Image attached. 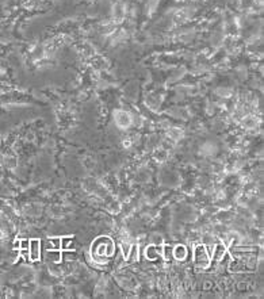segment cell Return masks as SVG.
<instances>
[{
  "label": "cell",
  "mask_w": 264,
  "mask_h": 299,
  "mask_svg": "<svg viewBox=\"0 0 264 299\" xmlns=\"http://www.w3.org/2000/svg\"><path fill=\"white\" fill-rule=\"evenodd\" d=\"M128 257H129V261H130V262L136 261V259H137V246L136 245L131 246V251H129ZM128 257H126V259H128Z\"/></svg>",
  "instance_id": "8992f818"
},
{
  "label": "cell",
  "mask_w": 264,
  "mask_h": 299,
  "mask_svg": "<svg viewBox=\"0 0 264 299\" xmlns=\"http://www.w3.org/2000/svg\"><path fill=\"white\" fill-rule=\"evenodd\" d=\"M49 244H51V245H54L53 249H60V245H61V240L60 238H51L50 241H49Z\"/></svg>",
  "instance_id": "9c48e42d"
},
{
  "label": "cell",
  "mask_w": 264,
  "mask_h": 299,
  "mask_svg": "<svg viewBox=\"0 0 264 299\" xmlns=\"http://www.w3.org/2000/svg\"><path fill=\"white\" fill-rule=\"evenodd\" d=\"M224 248H222V245H218V246H217V249H216V254H214V257H216V259H219V257H221V254L222 253H224Z\"/></svg>",
  "instance_id": "30bf717a"
},
{
  "label": "cell",
  "mask_w": 264,
  "mask_h": 299,
  "mask_svg": "<svg viewBox=\"0 0 264 299\" xmlns=\"http://www.w3.org/2000/svg\"><path fill=\"white\" fill-rule=\"evenodd\" d=\"M195 262L198 267H202V268L210 264V257H209V253L204 246L201 245L195 249Z\"/></svg>",
  "instance_id": "7a4b0ae2"
},
{
  "label": "cell",
  "mask_w": 264,
  "mask_h": 299,
  "mask_svg": "<svg viewBox=\"0 0 264 299\" xmlns=\"http://www.w3.org/2000/svg\"><path fill=\"white\" fill-rule=\"evenodd\" d=\"M22 246H23V248H27V246H28V242H27V241H23V242H22Z\"/></svg>",
  "instance_id": "7c38bea8"
},
{
  "label": "cell",
  "mask_w": 264,
  "mask_h": 299,
  "mask_svg": "<svg viewBox=\"0 0 264 299\" xmlns=\"http://www.w3.org/2000/svg\"><path fill=\"white\" fill-rule=\"evenodd\" d=\"M173 256H175L177 260H184L186 256H187V249H186L184 246H182V245L176 246V248L173 249Z\"/></svg>",
  "instance_id": "277c9868"
},
{
  "label": "cell",
  "mask_w": 264,
  "mask_h": 299,
  "mask_svg": "<svg viewBox=\"0 0 264 299\" xmlns=\"http://www.w3.org/2000/svg\"><path fill=\"white\" fill-rule=\"evenodd\" d=\"M28 248H30V257L33 261H37L41 257V244L38 240H33L28 242Z\"/></svg>",
  "instance_id": "3957f363"
},
{
  "label": "cell",
  "mask_w": 264,
  "mask_h": 299,
  "mask_svg": "<svg viewBox=\"0 0 264 299\" xmlns=\"http://www.w3.org/2000/svg\"><path fill=\"white\" fill-rule=\"evenodd\" d=\"M49 257L53 259L54 262H58L61 260V253L60 252H49Z\"/></svg>",
  "instance_id": "52a82bcc"
},
{
  "label": "cell",
  "mask_w": 264,
  "mask_h": 299,
  "mask_svg": "<svg viewBox=\"0 0 264 299\" xmlns=\"http://www.w3.org/2000/svg\"><path fill=\"white\" fill-rule=\"evenodd\" d=\"M122 251H123V256L125 257H128V254H129V251H130V246L129 245H122Z\"/></svg>",
  "instance_id": "8fae6325"
},
{
  "label": "cell",
  "mask_w": 264,
  "mask_h": 299,
  "mask_svg": "<svg viewBox=\"0 0 264 299\" xmlns=\"http://www.w3.org/2000/svg\"><path fill=\"white\" fill-rule=\"evenodd\" d=\"M164 257L165 260H171V256H173V251L171 249V246H164Z\"/></svg>",
  "instance_id": "ba28073f"
},
{
  "label": "cell",
  "mask_w": 264,
  "mask_h": 299,
  "mask_svg": "<svg viewBox=\"0 0 264 299\" xmlns=\"http://www.w3.org/2000/svg\"><path fill=\"white\" fill-rule=\"evenodd\" d=\"M146 256H148L149 260H156L157 256H159V249L156 246H149L146 249Z\"/></svg>",
  "instance_id": "5b68a950"
},
{
  "label": "cell",
  "mask_w": 264,
  "mask_h": 299,
  "mask_svg": "<svg viewBox=\"0 0 264 299\" xmlns=\"http://www.w3.org/2000/svg\"><path fill=\"white\" fill-rule=\"evenodd\" d=\"M114 253V244L108 237H100L92 244V256L96 261H104Z\"/></svg>",
  "instance_id": "6da1fadb"
}]
</instances>
